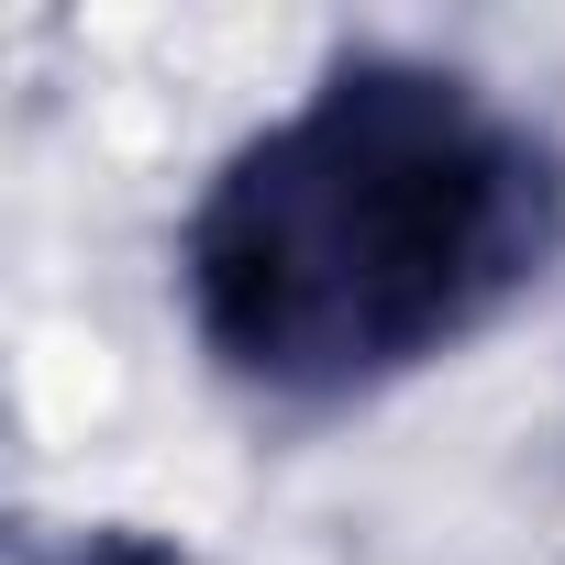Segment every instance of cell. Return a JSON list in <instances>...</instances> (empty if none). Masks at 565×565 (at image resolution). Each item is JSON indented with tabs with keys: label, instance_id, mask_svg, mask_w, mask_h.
Returning a JSON list of instances; mask_svg holds the SVG:
<instances>
[{
	"label": "cell",
	"instance_id": "cell-1",
	"mask_svg": "<svg viewBox=\"0 0 565 565\" xmlns=\"http://www.w3.org/2000/svg\"><path fill=\"white\" fill-rule=\"evenodd\" d=\"M510 255V156L411 78L344 89L211 222V322L244 366H366L444 333Z\"/></svg>",
	"mask_w": 565,
	"mask_h": 565
}]
</instances>
